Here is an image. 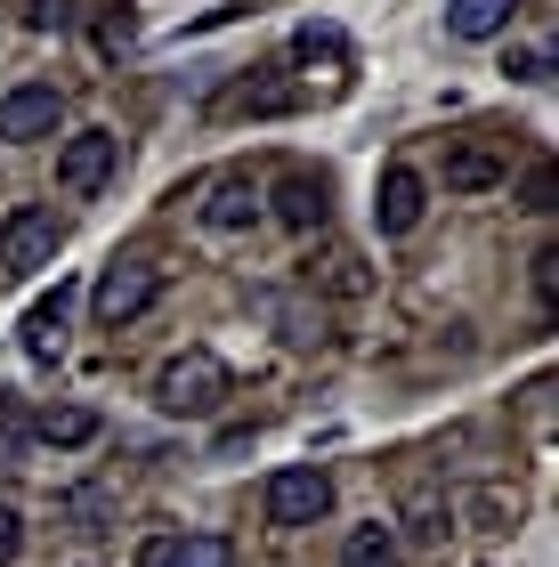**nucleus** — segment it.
<instances>
[{"label":"nucleus","instance_id":"nucleus-1","mask_svg":"<svg viewBox=\"0 0 559 567\" xmlns=\"http://www.w3.org/2000/svg\"><path fill=\"white\" fill-rule=\"evenodd\" d=\"M227 398H236V373H227L219 349H179L155 365V405L170 422H211Z\"/></svg>","mask_w":559,"mask_h":567},{"label":"nucleus","instance_id":"nucleus-2","mask_svg":"<svg viewBox=\"0 0 559 567\" xmlns=\"http://www.w3.org/2000/svg\"><path fill=\"white\" fill-rule=\"evenodd\" d=\"M65 244V212L58 203H17L9 219H0V276H33L58 260Z\"/></svg>","mask_w":559,"mask_h":567},{"label":"nucleus","instance_id":"nucleus-3","mask_svg":"<svg viewBox=\"0 0 559 567\" xmlns=\"http://www.w3.org/2000/svg\"><path fill=\"white\" fill-rule=\"evenodd\" d=\"M260 511H268V527L300 535V527H317L324 511H333V478H324L317 462H284V471L260 486Z\"/></svg>","mask_w":559,"mask_h":567},{"label":"nucleus","instance_id":"nucleus-4","mask_svg":"<svg viewBox=\"0 0 559 567\" xmlns=\"http://www.w3.org/2000/svg\"><path fill=\"white\" fill-rule=\"evenodd\" d=\"M155 300H163V268L155 260H114V268H97V284H90V308H97V324H106V332L138 324Z\"/></svg>","mask_w":559,"mask_h":567},{"label":"nucleus","instance_id":"nucleus-5","mask_svg":"<svg viewBox=\"0 0 559 567\" xmlns=\"http://www.w3.org/2000/svg\"><path fill=\"white\" fill-rule=\"evenodd\" d=\"M519 163V146L511 138H487V131H470V138H446V195H487L503 187Z\"/></svg>","mask_w":559,"mask_h":567},{"label":"nucleus","instance_id":"nucleus-6","mask_svg":"<svg viewBox=\"0 0 559 567\" xmlns=\"http://www.w3.org/2000/svg\"><path fill=\"white\" fill-rule=\"evenodd\" d=\"M114 171H122V138H114V131H73V138L58 146V187H65L73 203H90Z\"/></svg>","mask_w":559,"mask_h":567},{"label":"nucleus","instance_id":"nucleus-7","mask_svg":"<svg viewBox=\"0 0 559 567\" xmlns=\"http://www.w3.org/2000/svg\"><path fill=\"white\" fill-rule=\"evenodd\" d=\"M422 212H429V178L414 163H390L381 171V195H373V227L381 236H414Z\"/></svg>","mask_w":559,"mask_h":567},{"label":"nucleus","instance_id":"nucleus-8","mask_svg":"<svg viewBox=\"0 0 559 567\" xmlns=\"http://www.w3.org/2000/svg\"><path fill=\"white\" fill-rule=\"evenodd\" d=\"M251 219H260V187H251L244 171L203 178V227H211V236H244Z\"/></svg>","mask_w":559,"mask_h":567},{"label":"nucleus","instance_id":"nucleus-9","mask_svg":"<svg viewBox=\"0 0 559 567\" xmlns=\"http://www.w3.org/2000/svg\"><path fill=\"white\" fill-rule=\"evenodd\" d=\"M58 106H65V97L49 90V82H24V90H9V97H0V138H9V146H24V138H49V131H58Z\"/></svg>","mask_w":559,"mask_h":567},{"label":"nucleus","instance_id":"nucleus-10","mask_svg":"<svg viewBox=\"0 0 559 567\" xmlns=\"http://www.w3.org/2000/svg\"><path fill=\"white\" fill-rule=\"evenodd\" d=\"M65 317H73V292H65V284L24 308L17 341H24V357H33V365H58V357H65Z\"/></svg>","mask_w":559,"mask_h":567},{"label":"nucleus","instance_id":"nucleus-11","mask_svg":"<svg viewBox=\"0 0 559 567\" xmlns=\"http://www.w3.org/2000/svg\"><path fill=\"white\" fill-rule=\"evenodd\" d=\"M276 219H284L292 236H317V227L333 219V187L309 178V171H284V178H276Z\"/></svg>","mask_w":559,"mask_h":567},{"label":"nucleus","instance_id":"nucleus-12","mask_svg":"<svg viewBox=\"0 0 559 567\" xmlns=\"http://www.w3.org/2000/svg\"><path fill=\"white\" fill-rule=\"evenodd\" d=\"M511 17H519V0H446L454 41H495V33H511Z\"/></svg>","mask_w":559,"mask_h":567},{"label":"nucleus","instance_id":"nucleus-13","mask_svg":"<svg viewBox=\"0 0 559 567\" xmlns=\"http://www.w3.org/2000/svg\"><path fill=\"white\" fill-rule=\"evenodd\" d=\"M454 519H463L470 535H511L519 527V495H511V486H470Z\"/></svg>","mask_w":559,"mask_h":567},{"label":"nucleus","instance_id":"nucleus-14","mask_svg":"<svg viewBox=\"0 0 559 567\" xmlns=\"http://www.w3.org/2000/svg\"><path fill=\"white\" fill-rule=\"evenodd\" d=\"M33 437H41V446H90V437H97V414H90V405H41V414H33Z\"/></svg>","mask_w":559,"mask_h":567},{"label":"nucleus","instance_id":"nucleus-15","mask_svg":"<svg viewBox=\"0 0 559 567\" xmlns=\"http://www.w3.org/2000/svg\"><path fill=\"white\" fill-rule=\"evenodd\" d=\"M405 535H414V551H438L454 535V511L438 495H414V503H405Z\"/></svg>","mask_w":559,"mask_h":567},{"label":"nucleus","instance_id":"nucleus-16","mask_svg":"<svg viewBox=\"0 0 559 567\" xmlns=\"http://www.w3.org/2000/svg\"><path fill=\"white\" fill-rule=\"evenodd\" d=\"M341 567H397V535L390 527H349V544H341Z\"/></svg>","mask_w":559,"mask_h":567},{"label":"nucleus","instance_id":"nucleus-17","mask_svg":"<svg viewBox=\"0 0 559 567\" xmlns=\"http://www.w3.org/2000/svg\"><path fill=\"white\" fill-rule=\"evenodd\" d=\"M219 114H292V90L284 82H236L219 97Z\"/></svg>","mask_w":559,"mask_h":567},{"label":"nucleus","instance_id":"nucleus-18","mask_svg":"<svg viewBox=\"0 0 559 567\" xmlns=\"http://www.w3.org/2000/svg\"><path fill=\"white\" fill-rule=\"evenodd\" d=\"M317 276H324V292H341V300H358L365 284H373L358 251H324V268H317Z\"/></svg>","mask_w":559,"mask_h":567},{"label":"nucleus","instance_id":"nucleus-19","mask_svg":"<svg viewBox=\"0 0 559 567\" xmlns=\"http://www.w3.org/2000/svg\"><path fill=\"white\" fill-rule=\"evenodd\" d=\"M527 284H536V308L551 317V300H559V251H551V244L536 251V260H527Z\"/></svg>","mask_w":559,"mask_h":567},{"label":"nucleus","instance_id":"nucleus-20","mask_svg":"<svg viewBox=\"0 0 559 567\" xmlns=\"http://www.w3.org/2000/svg\"><path fill=\"white\" fill-rule=\"evenodd\" d=\"M131 567H187V535H146Z\"/></svg>","mask_w":559,"mask_h":567},{"label":"nucleus","instance_id":"nucleus-21","mask_svg":"<svg viewBox=\"0 0 559 567\" xmlns=\"http://www.w3.org/2000/svg\"><path fill=\"white\" fill-rule=\"evenodd\" d=\"M511 82H551V49H511Z\"/></svg>","mask_w":559,"mask_h":567},{"label":"nucleus","instance_id":"nucleus-22","mask_svg":"<svg viewBox=\"0 0 559 567\" xmlns=\"http://www.w3.org/2000/svg\"><path fill=\"white\" fill-rule=\"evenodd\" d=\"M519 212H551V163H536V171H527V203H519Z\"/></svg>","mask_w":559,"mask_h":567},{"label":"nucleus","instance_id":"nucleus-23","mask_svg":"<svg viewBox=\"0 0 559 567\" xmlns=\"http://www.w3.org/2000/svg\"><path fill=\"white\" fill-rule=\"evenodd\" d=\"M65 511L82 519V535H97V519H106V495H97V486H82V495H73Z\"/></svg>","mask_w":559,"mask_h":567},{"label":"nucleus","instance_id":"nucleus-24","mask_svg":"<svg viewBox=\"0 0 559 567\" xmlns=\"http://www.w3.org/2000/svg\"><path fill=\"white\" fill-rule=\"evenodd\" d=\"M527 422H536V430H551V373H536V381H527Z\"/></svg>","mask_w":559,"mask_h":567},{"label":"nucleus","instance_id":"nucleus-25","mask_svg":"<svg viewBox=\"0 0 559 567\" xmlns=\"http://www.w3.org/2000/svg\"><path fill=\"white\" fill-rule=\"evenodd\" d=\"M187 567H227V544L219 535H187Z\"/></svg>","mask_w":559,"mask_h":567},{"label":"nucleus","instance_id":"nucleus-26","mask_svg":"<svg viewBox=\"0 0 559 567\" xmlns=\"http://www.w3.org/2000/svg\"><path fill=\"white\" fill-rule=\"evenodd\" d=\"M17 551H24V519H17V511H9V503H0V567H9Z\"/></svg>","mask_w":559,"mask_h":567},{"label":"nucleus","instance_id":"nucleus-27","mask_svg":"<svg viewBox=\"0 0 559 567\" xmlns=\"http://www.w3.org/2000/svg\"><path fill=\"white\" fill-rule=\"evenodd\" d=\"M33 24H41V33H49V24H73V9H65V0H33Z\"/></svg>","mask_w":559,"mask_h":567}]
</instances>
